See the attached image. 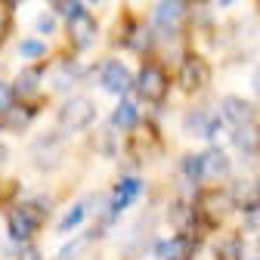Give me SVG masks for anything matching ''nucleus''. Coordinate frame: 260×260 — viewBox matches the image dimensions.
Returning a JSON list of instances; mask_svg holds the SVG:
<instances>
[{
    "label": "nucleus",
    "mask_w": 260,
    "mask_h": 260,
    "mask_svg": "<svg viewBox=\"0 0 260 260\" xmlns=\"http://www.w3.org/2000/svg\"><path fill=\"white\" fill-rule=\"evenodd\" d=\"M96 118V106L93 100L87 96H72V100H65V106L59 109V124L65 130H87Z\"/></svg>",
    "instance_id": "obj_1"
},
{
    "label": "nucleus",
    "mask_w": 260,
    "mask_h": 260,
    "mask_svg": "<svg viewBox=\"0 0 260 260\" xmlns=\"http://www.w3.org/2000/svg\"><path fill=\"white\" fill-rule=\"evenodd\" d=\"M186 16H189V10H186L183 0H161L155 7V13H152V25L161 31V35H177V31L186 25Z\"/></svg>",
    "instance_id": "obj_2"
},
{
    "label": "nucleus",
    "mask_w": 260,
    "mask_h": 260,
    "mask_svg": "<svg viewBox=\"0 0 260 260\" xmlns=\"http://www.w3.org/2000/svg\"><path fill=\"white\" fill-rule=\"evenodd\" d=\"M137 93L149 103H161L168 96V75L161 65H146L140 69V78H137Z\"/></svg>",
    "instance_id": "obj_3"
},
{
    "label": "nucleus",
    "mask_w": 260,
    "mask_h": 260,
    "mask_svg": "<svg viewBox=\"0 0 260 260\" xmlns=\"http://www.w3.org/2000/svg\"><path fill=\"white\" fill-rule=\"evenodd\" d=\"M211 78V69H208V62L202 56H195V53H186L183 62H180V87L186 93H195V90H202Z\"/></svg>",
    "instance_id": "obj_4"
},
{
    "label": "nucleus",
    "mask_w": 260,
    "mask_h": 260,
    "mask_svg": "<svg viewBox=\"0 0 260 260\" xmlns=\"http://www.w3.org/2000/svg\"><path fill=\"white\" fill-rule=\"evenodd\" d=\"M100 84H103L106 93L124 96L130 90V69H127L124 62H118V59H106L100 65Z\"/></svg>",
    "instance_id": "obj_5"
},
{
    "label": "nucleus",
    "mask_w": 260,
    "mask_h": 260,
    "mask_svg": "<svg viewBox=\"0 0 260 260\" xmlns=\"http://www.w3.org/2000/svg\"><path fill=\"white\" fill-rule=\"evenodd\" d=\"M96 38H100V25H96V19L90 13L69 19V41L75 50H90L96 44Z\"/></svg>",
    "instance_id": "obj_6"
},
{
    "label": "nucleus",
    "mask_w": 260,
    "mask_h": 260,
    "mask_svg": "<svg viewBox=\"0 0 260 260\" xmlns=\"http://www.w3.org/2000/svg\"><path fill=\"white\" fill-rule=\"evenodd\" d=\"M41 226V217L31 211V208H16L10 217H7V230L13 236V242H28L35 236V230Z\"/></svg>",
    "instance_id": "obj_7"
},
{
    "label": "nucleus",
    "mask_w": 260,
    "mask_h": 260,
    "mask_svg": "<svg viewBox=\"0 0 260 260\" xmlns=\"http://www.w3.org/2000/svg\"><path fill=\"white\" fill-rule=\"evenodd\" d=\"M199 174H202V180H223L230 174V158H226V152L220 146H211L199 155Z\"/></svg>",
    "instance_id": "obj_8"
},
{
    "label": "nucleus",
    "mask_w": 260,
    "mask_h": 260,
    "mask_svg": "<svg viewBox=\"0 0 260 260\" xmlns=\"http://www.w3.org/2000/svg\"><path fill=\"white\" fill-rule=\"evenodd\" d=\"M230 208H233V195L223 192V189H211V192H205V199H202V220L220 223L226 214H230Z\"/></svg>",
    "instance_id": "obj_9"
},
{
    "label": "nucleus",
    "mask_w": 260,
    "mask_h": 260,
    "mask_svg": "<svg viewBox=\"0 0 260 260\" xmlns=\"http://www.w3.org/2000/svg\"><path fill=\"white\" fill-rule=\"evenodd\" d=\"M223 109V121L236 127H245V124H254V106L248 100H242V96H226V100L220 103Z\"/></svg>",
    "instance_id": "obj_10"
},
{
    "label": "nucleus",
    "mask_w": 260,
    "mask_h": 260,
    "mask_svg": "<svg viewBox=\"0 0 260 260\" xmlns=\"http://www.w3.org/2000/svg\"><path fill=\"white\" fill-rule=\"evenodd\" d=\"M140 192H143V183H140L137 177H124V180L115 186L112 199H109V205H112V217H118L121 211H127L130 205L140 199Z\"/></svg>",
    "instance_id": "obj_11"
},
{
    "label": "nucleus",
    "mask_w": 260,
    "mask_h": 260,
    "mask_svg": "<svg viewBox=\"0 0 260 260\" xmlns=\"http://www.w3.org/2000/svg\"><path fill=\"white\" fill-rule=\"evenodd\" d=\"M230 195H233V205H239L245 211L260 208V183H254V180H236Z\"/></svg>",
    "instance_id": "obj_12"
},
{
    "label": "nucleus",
    "mask_w": 260,
    "mask_h": 260,
    "mask_svg": "<svg viewBox=\"0 0 260 260\" xmlns=\"http://www.w3.org/2000/svg\"><path fill=\"white\" fill-rule=\"evenodd\" d=\"M155 44L152 38V28L149 25H140V22H130L127 25V38H124V47L134 50V53H149Z\"/></svg>",
    "instance_id": "obj_13"
},
{
    "label": "nucleus",
    "mask_w": 260,
    "mask_h": 260,
    "mask_svg": "<svg viewBox=\"0 0 260 260\" xmlns=\"http://www.w3.org/2000/svg\"><path fill=\"white\" fill-rule=\"evenodd\" d=\"M41 81H44V69H25L19 78H16V84H13V90H16V96H22V100H28V96H35L38 93V87H41Z\"/></svg>",
    "instance_id": "obj_14"
},
{
    "label": "nucleus",
    "mask_w": 260,
    "mask_h": 260,
    "mask_svg": "<svg viewBox=\"0 0 260 260\" xmlns=\"http://www.w3.org/2000/svg\"><path fill=\"white\" fill-rule=\"evenodd\" d=\"M112 124H115L118 130H134V127L140 124V109L130 103V100H121L118 109H115V115H112Z\"/></svg>",
    "instance_id": "obj_15"
},
{
    "label": "nucleus",
    "mask_w": 260,
    "mask_h": 260,
    "mask_svg": "<svg viewBox=\"0 0 260 260\" xmlns=\"http://www.w3.org/2000/svg\"><path fill=\"white\" fill-rule=\"evenodd\" d=\"M31 121V109L28 106H10L4 112V121H0V127H7V130H25Z\"/></svg>",
    "instance_id": "obj_16"
},
{
    "label": "nucleus",
    "mask_w": 260,
    "mask_h": 260,
    "mask_svg": "<svg viewBox=\"0 0 260 260\" xmlns=\"http://www.w3.org/2000/svg\"><path fill=\"white\" fill-rule=\"evenodd\" d=\"M233 143H236L239 149H245V152L260 149V134H257V127H254V124L236 127V130H233Z\"/></svg>",
    "instance_id": "obj_17"
},
{
    "label": "nucleus",
    "mask_w": 260,
    "mask_h": 260,
    "mask_svg": "<svg viewBox=\"0 0 260 260\" xmlns=\"http://www.w3.org/2000/svg\"><path fill=\"white\" fill-rule=\"evenodd\" d=\"M78 78H81V72L75 69V65L72 62H62V69H56V75H53V87L56 90H69Z\"/></svg>",
    "instance_id": "obj_18"
},
{
    "label": "nucleus",
    "mask_w": 260,
    "mask_h": 260,
    "mask_svg": "<svg viewBox=\"0 0 260 260\" xmlns=\"http://www.w3.org/2000/svg\"><path fill=\"white\" fill-rule=\"evenodd\" d=\"M84 217H87V205H75L69 214H65V220L59 223V233H69V230H75V226H81Z\"/></svg>",
    "instance_id": "obj_19"
},
{
    "label": "nucleus",
    "mask_w": 260,
    "mask_h": 260,
    "mask_svg": "<svg viewBox=\"0 0 260 260\" xmlns=\"http://www.w3.org/2000/svg\"><path fill=\"white\" fill-rule=\"evenodd\" d=\"M183 248H186V242H183V239H161V242L155 245V254L171 260L174 254H183Z\"/></svg>",
    "instance_id": "obj_20"
},
{
    "label": "nucleus",
    "mask_w": 260,
    "mask_h": 260,
    "mask_svg": "<svg viewBox=\"0 0 260 260\" xmlns=\"http://www.w3.org/2000/svg\"><path fill=\"white\" fill-rule=\"evenodd\" d=\"M19 53H22L25 59H41V56H47V44L38 41V38H28V41H22Z\"/></svg>",
    "instance_id": "obj_21"
},
{
    "label": "nucleus",
    "mask_w": 260,
    "mask_h": 260,
    "mask_svg": "<svg viewBox=\"0 0 260 260\" xmlns=\"http://www.w3.org/2000/svg\"><path fill=\"white\" fill-rule=\"evenodd\" d=\"M217 251H220V260H242V242L239 239H226Z\"/></svg>",
    "instance_id": "obj_22"
},
{
    "label": "nucleus",
    "mask_w": 260,
    "mask_h": 260,
    "mask_svg": "<svg viewBox=\"0 0 260 260\" xmlns=\"http://www.w3.org/2000/svg\"><path fill=\"white\" fill-rule=\"evenodd\" d=\"M56 13H59L62 19H75V16H81L84 10H81V0H56Z\"/></svg>",
    "instance_id": "obj_23"
},
{
    "label": "nucleus",
    "mask_w": 260,
    "mask_h": 260,
    "mask_svg": "<svg viewBox=\"0 0 260 260\" xmlns=\"http://www.w3.org/2000/svg\"><path fill=\"white\" fill-rule=\"evenodd\" d=\"M10 106H16V90H13V84L0 81V115H4Z\"/></svg>",
    "instance_id": "obj_24"
},
{
    "label": "nucleus",
    "mask_w": 260,
    "mask_h": 260,
    "mask_svg": "<svg viewBox=\"0 0 260 260\" xmlns=\"http://www.w3.org/2000/svg\"><path fill=\"white\" fill-rule=\"evenodd\" d=\"M50 19H53V16H47V13H44V16L38 19V28H41V31H53V28H56V22H50Z\"/></svg>",
    "instance_id": "obj_25"
},
{
    "label": "nucleus",
    "mask_w": 260,
    "mask_h": 260,
    "mask_svg": "<svg viewBox=\"0 0 260 260\" xmlns=\"http://www.w3.org/2000/svg\"><path fill=\"white\" fill-rule=\"evenodd\" d=\"M22 260H41V254H38V248H31V251L25 248V251H22Z\"/></svg>",
    "instance_id": "obj_26"
},
{
    "label": "nucleus",
    "mask_w": 260,
    "mask_h": 260,
    "mask_svg": "<svg viewBox=\"0 0 260 260\" xmlns=\"http://www.w3.org/2000/svg\"><path fill=\"white\" fill-rule=\"evenodd\" d=\"M7 7H19V4H25V0H4Z\"/></svg>",
    "instance_id": "obj_27"
},
{
    "label": "nucleus",
    "mask_w": 260,
    "mask_h": 260,
    "mask_svg": "<svg viewBox=\"0 0 260 260\" xmlns=\"http://www.w3.org/2000/svg\"><path fill=\"white\" fill-rule=\"evenodd\" d=\"M220 4H223V7H230V4H236V0H220Z\"/></svg>",
    "instance_id": "obj_28"
},
{
    "label": "nucleus",
    "mask_w": 260,
    "mask_h": 260,
    "mask_svg": "<svg viewBox=\"0 0 260 260\" xmlns=\"http://www.w3.org/2000/svg\"><path fill=\"white\" fill-rule=\"evenodd\" d=\"M90 4H103V0H90Z\"/></svg>",
    "instance_id": "obj_29"
}]
</instances>
